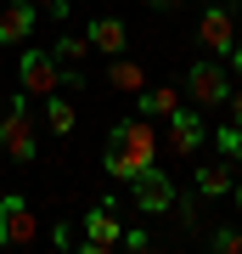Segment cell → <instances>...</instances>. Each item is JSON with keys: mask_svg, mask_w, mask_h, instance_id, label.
Returning <instances> with one entry per match:
<instances>
[{"mask_svg": "<svg viewBox=\"0 0 242 254\" xmlns=\"http://www.w3.org/2000/svg\"><path fill=\"white\" fill-rule=\"evenodd\" d=\"M158 164V136L146 119H118L107 130V175L113 181H135L141 170Z\"/></svg>", "mask_w": 242, "mask_h": 254, "instance_id": "1", "label": "cell"}, {"mask_svg": "<svg viewBox=\"0 0 242 254\" xmlns=\"http://www.w3.org/2000/svg\"><path fill=\"white\" fill-rule=\"evenodd\" d=\"M0 153H6L11 164L34 158V119H28V96L23 91H11V108H6V119H0Z\"/></svg>", "mask_w": 242, "mask_h": 254, "instance_id": "2", "label": "cell"}, {"mask_svg": "<svg viewBox=\"0 0 242 254\" xmlns=\"http://www.w3.org/2000/svg\"><path fill=\"white\" fill-rule=\"evenodd\" d=\"M186 96L197 102V108H225V96H231V73L220 68V57L192 63V73H186Z\"/></svg>", "mask_w": 242, "mask_h": 254, "instance_id": "3", "label": "cell"}, {"mask_svg": "<svg viewBox=\"0 0 242 254\" xmlns=\"http://www.w3.org/2000/svg\"><path fill=\"white\" fill-rule=\"evenodd\" d=\"M34 237H40V220H34V209H28V198L6 192V198H0V249H28Z\"/></svg>", "mask_w": 242, "mask_h": 254, "instance_id": "4", "label": "cell"}, {"mask_svg": "<svg viewBox=\"0 0 242 254\" xmlns=\"http://www.w3.org/2000/svg\"><path fill=\"white\" fill-rule=\"evenodd\" d=\"M62 85V63L51 51H23V68H17V91L23 96H51Z\"/></svg>", "mask_w": 242, "mask_h": 254, "instance_id": "5", "label": "cell"}, {"mask_svg": "<svg viewBox=\"0 0 242 254\" xmlns=\"http://www.w3.org/2000/svg\"><path fill=\"white\" fill-rule=\"evenodd\" d=\"M163 125H169V153L175 158H197V147H203V108H186V102H180Z\"/></svg>", "mask_w": 242, "mask_h": 254, "instance_id": "6", "label": "cell"}, {"mask_svg": "<svg viewBox=\"0 0 242 254\" xmlns=\"http://www.w3.org/2000/svg\"><path fill=\"white\" fill-rule=\"evenodd\" d=\"M197 46L208 51V57H231V46H237V17L225 6H208L203 17H197Z\"/></svg>", "mask_w": 242, "mask_h": 254, "instance_id": "7", "label": "cell"}, {"mask_svg": "<svg viewBox=\"0 0 242 254\" xmlns=\"http://www.w3.org/2000/svg\"><path fill=\"white\" fill-rule=\"evenodd\" d=\"M130 187H135V209H141V215H169V209H175V187H169V175H163L158 164L141 170Z\"/></svg>", "mask_w": 242, "mask_h": 254, "instance_id": "8", "label": "cell"}, {"mask_svg": "<svg viewBox=\"0 0 242 254\" xmlns=\"http://www.w3.org/2000/svg\"><path fill=\"white\" fill-rule=\"evenodd\" d=\"M113 243H124V232H118V220H113V198H107L101 209H90V215H85L79 249H85V254H107Z\"/></svg>", "mask_w": 242, "mask_h": 254, "instance_id": "9", "label": "cell"}, {"mask_svg": "<svg viewBox=\"0 0 242 254\" xmlns=\"http://www.w3.org/2000/svg\"><path fill=\"white\" fill-rule=\"evenodd\" d=\"M34 17H40L34 0H11V6L0 11V46H23V40L34 34Z\"/></svg>", "mask_w": 242, "mask_h": 254, "instance_id": "10", "label": "cell"}, {"mask_svg": "<svg viewBox=\"0 0 242 254\" xmlns=\"http://www.w3.org/2000/svg\"><path fill=\"white\" fill-rule=\"evenodd\" d=\"M85 40H90V51H101V57H124V46H130V28L118 23V17H96L85 28Z\"/></svg>", "mask_w": 242, "mask_h": 254, "instance_id": "11", "label": "cell"}, {"mask_svg": "<svg viewBox=\"0 0 242 254\" xmlns=\"http://www.w3.org/2000/svg\"><path fill=\"white\" fill-rule=\"evenodd\" d=\"M107 85L124 91V96H141V91H146V68L130 63V57H113V63H107Z\"/></svg>", "mask_w": 242, "mask_h": 254, "instance_id": "12", "label": "cell"}, {"mask_svg": "<svg viewBox=\"0 0 242 254\" xmlns=\"http://www.w3.org/2000/svg\"><path fill=\"white\" fill-rule=\"evenodd\" d=\"M175 108H180L175 85H146V91H141V119H169Z\"/></svg>", "mask_w": 242, "mask_h": 254, "instance_id": "13", "label": "cell"}, {"mask_svg": "<svg viewBox=\"0 0 242 254\" xmlns=\"http://www.w3.org/2000/svg\"><path fill=\"white\" fill-rule=\"evenodd\" d=\"M45 125H51V136H56V141H68V136H73V125H79L73 102H62V96L51 91V96H45Z\"/></svg>", "mask_w": 242, "mask_h": 254, "instance_id": "14", "label": "cell"}, {"mask_svg": "<svg viewBox=\"0 0 242 254\" xmlns=\"http://www.w3.org/2000/svg\"><path fill=\"white\" fill-rule=\"evenodd\" d=\"M231 192V164H203L197 170V198H225Z\"/></svg>", "mask_w": 242, "mask_h": 254, "instance_id": "15", "label": "cell"}, {"mask_svg": "<svg viewBox=\"0 0 242 254\" xmlns=\"http://www.w3.org/2000/svg\"><path fill=\"white\" fill-rule=\"evenodd\" d=\"M85 51H90V40L85 34H62V40H56V63H85Z\"/></svg>", "mask_w": 242, "mask_h": 254, "instance_id": "16", "label": "cell"}, {"mask_svg": "<svg viewBox=\"0 0 242 254\" xmlns=\"http://www.w3.org/2000/svg\"><path fill=\"white\" fill-rule=\"evenodd\" d=\"M208 249H220V254H242V226H220V232H208Z\"/></svg>", "mask_w": 242, "mask_h": 254, "instance_id": "17", "label": "cell"}, {"mask_svg": "<svg viewBox=\"0 0 242 254\" xmlns=\"http://www.w3.org/2000/svg\"><path fill=\"white\" fill-rule=\"evenodd\" d=\"M214 141H220V153H225V158H242V125H225Z\"/></svg>", "mask_w": 242, "mask_h": 254, "instance_id": "18", "label": "cell"}, {"mask_svg": "<svg viewBox=\"0 0 242 254\" xmlns=\"http://www.w3.org/2000/svg\"><path fill=\"white\" fill-rule=\"evenodd\" d=\"M34 6H40V11H51L56 23H68V0H34Z\"/></svg>", "mask_w": 242, "mask_h": 254, "instance_id": "19", "label": "cell"}, {"mask_svg": "<svg viewBox=\"0 0 242 254\" xmlns=\"http://www.w3.org/2000/svg\"><path fill=\"white\" fill-rule=\"evenodd\" d=\"M225 102H231V125H242V85H231V96H225Z\"/></svg>", "mask_w": 242, "mask_h": 254, "instance_id": "20", "label": "cell"}, {"mask_svg": "<svg viewBox=\"0 0 242 254\" xmlns=\"http://www.w3.org/2000/svg\"><path fill=\"white\" fill-rule=\"evenodd\" d=\"M152 11H175V6H186V0H146Z\"/></svg>", "mask_w": 242, "mask_h": 254, "instance_id": "21", "label": "cell"}, {"mask_svg": "<svg viewBox=\"0 0 242 254\" xmlns=\"http://www.w3.org/2000/svg\"><path fill=\"white\" fill-rule=\"evenodd\" d=\"M231 198H237V215H242V181H231Z\"/></svg>", "mask_w": 242, "mask_h": 254, "instance_id": "22", "label": "cell"}, {"mask_svg": "<svg viewBox=\"0 0 242 254\" xmlns=\"http://www.w3.org/2000/svg\"><path fill=\"white\" fill-rule=\"evenodd\" d=\"M231 63H237V73H242V40H237V46H231Z\"/></svg>", "mask_w": 242, "mask_h": 254, "instance_id": "23", "label": "cell"}]
</instances>
